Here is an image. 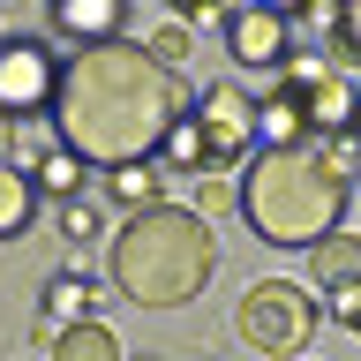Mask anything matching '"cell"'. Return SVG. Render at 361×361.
Returning <instances> with one entry per match:
<instances>
[{"label": "cell", "mask_w": 361, "mask_h": 361, "mask_svg": "<svg viewBox=\"0 0 361 361\" xmlns=\"http://www.w3.org/2000/svg\"><path fill=\"white\" fill-rule=\"evenodd\" d=\"M316 324H324V309H316V293H301L293 279H256V286L241 293V309H233L241 346H256V354H271V361L309 354Z\"/></svg>", "instance_id": "cell-4"}, {"label": "cell", "mask_w": 361, "mask_h": 361, "mask_svg": "<svg viewBox=\"0 0 361 361\" xmlns=\"http://www.w3.org/2000/svg\"><path fill=\"white\" fill-rule=\"evenodd\" d=\"M135 361H158V354H135Z\"/></svg>", "instance_id": "cell-23"}, {"label": "cell", "mask_w": 361, "mask_h": 361, "mask_svg": "<svg viewBox=\"0 0 361 361\" xmlns=\"http://www.w3.org/2000/svg\"><path fill=\"white\" fill-rule=\"evenodd\" d=\"M309 279H316L324 293L361 286V233H331L324 248H309Z\"/></svg>", "instance_id": "cell-10"}, {"label": "cell", "mask_w": 361, "mask_h": 361, "mask_svg": "<svg viewBox=\"0 0 361 361\" xmlns=\"http://www.w3.org/2000/svg\"><path fill=\"white\" fill-rule=\"evenodd\" d=\"M354 180H338L324 158L309 151H256L241 180V219L256 226V241L271 248H324L346 226Z\"/></svg>", "instance_id": "cell-3"}, {"label": "cell", "mask_w": 361, "mask_h": 361, "mask_svg": "<svg viewBox=\"0 0 361 361\" xmlns=\"http://www.w3.org/2000/svg\"><path fill=\"white\" fill-rule=\"evenodd\" d=\"M45 309L53 316H68V324H83V309H90V286L75 279V271H61V279H45ZM61 324V331H68Z\"/></svg>", "instance_id": "cell-16"}, {"label": "cell", "mask_w": 361, "mask_h": 361, "mask_svg": "<svg viewBox=\"0 0 361 361\" xmlns=\"http://www.w3.org/2000/svg\"><path fill=\"white\" fill-rule=\"evenodd\" d=\"M331 324H338V331H354V338H361V286L331 293Z\"/></svg>", "instance_id": "cell-20"}, {"label": "cell", "mask_w": 361, "mask_h": 361, "mask_svg": "<svg viewBox=\"0 0 361 361\" xmlns=\"http://www.w3.org/2000/svg\"><path fill=\"white\" fill-rule=\"evenodd\" d=\"M219 211H241V188H233L226 173H203V188H196V219L211 226Z\"/></svg>", "instance_id": "cell-18"}, {"label": "cell", "mask_w": 361, "mask_h": 361, "mask_svg": "<svg viewBox=\"0 0 361 361\" xmlns=\"http://www.w3.org/2000/svg\"><path fill=\"white\" fill-rule=\"evenodd\" d=\"M338 30V45H331V68H346V75H361V0L346 8V16L331 23Z\"/></svg>", "instance_id": "cell-17"}, {"label": "cell", "mask_w": 361, "mask_h": 361, "mask_svg": "<svg viewBox=\"0 0 361 361\" xmlns=\"http://www.w3.org/2000/svg\"><path fill=\"white\" fill-rule=\"evenodd\" d=\"M188 113V83L151 61V45L113 38L90 53H68L61 98H53V135L83 166H143L166 151L173 121Z\"/></svg>", "instance_id": "cell-1"}, {"label": "cell", "mask_w": 361, "mask_h": 361, "mask_svg": "<svg viewBox=\"0 0 361 361\" xmlns=\"http://www.w3.org/2000/svg\"><path fill=\"white\" fill-rule=\"evenodd\" d=\"M219 23L241 68H293V8H226Z\"/></svg>", "instance_id": "cell-8"}, {"label": "cell", "mask_w": 361, "mask_h": 361, "mask_svg": "<svg viewBox=\"0 0 361 361\" xmlns=\"http://www.w3.org/2000/svg\"><path fill=\"white\" fill-rule=\"evenodd\" d=\"M158 158H166V166H180V173H211V151H203V128L188 121V113L173 121V135H166V151H158Z\"/></svg>", "instance_id": "cell-14"}, {"label": "cell", "mask_w": 361, "mask_h": 361, "mask_svg": "<svg viewBox=\"0 0 361 361\" xmlns=\"http://www.w3.org/2000/svg\"><path fill=\"white\" fill-rule=\"evenodd\" d=\"M354 180H361V173H354Z\"/></svg>", "instance_id": "cell-24"}, {"label": "cell", "mask_w": 361, "mask_h": 361, "mask_svg": "<svg viewBox=\"0 0 361 361\" xmlns=\"http://www.w3.org/2000/svg\"><path fill=\"white\" fill-rule=\"evenodd\" d=\"M53 361H121V331L98 324V316H83V324H68L53 338Z\"/></svg>", "instance_id": "cell-12"}, {"label": "cell", "mask_w": 361, "mask_h": 361, "mask_svg": "<svg viewBox=\"0 0 361 361\" xmlns=\"http://www.w3.org/2000/svg\"><path fill=\"white\" fill-rule=\"evenodd\" d=\"M121 23H128V8H121V0H53V30H61V38H75V53L113 45V38H121Z\"/></svg>", "instance_id": "cell-9"}, {"label": "cell", "mask_w": 361, "mask_h": 361, "mask_svg": "<svg viewBox=\"0 0 361 361\" xmlns=\"http://www.w3.org/2000/svg\"><path fill=\"white\" fill-rule=\"evenodd\" d=\"M106 196L128 203V219H135V211H151V203H158V180H151V166H113V173H106Z\"/></svg>", "instance_id": "cell-15"}, {"label": "cell", "mask_w": 361, "mask_h": 361, "mask_svg": "<svg viewBox=\"0 0 361 361\" xmlns=\"http://www.w3.org/2000/svg\"><path fill=\"white\" fill-rule=\"evenodd\" d=\"M143 45H151V61H158V68H173V75H180V61H188V23H158Z\"/></svg>", "instance_id": "cell-19"}, {"label": "cell", "mask_w": 361, "mask_h": 361, "mask_svg": "<svg viewBox=\"0 0 361 361\" xmlns=\"http://www.w3.org/2000/svg\"><path fill=\"white\" fill-rule=\"evenodd\" d=\"M293 90H301V113H309V135H354L361 128V75H346V68H293Z\"/></svg>", "instance_id": "cell-7"}, {"label": "cell", "mask_w": 361, "mask_h": 361, "mask_svg": "<svg viewBox=\"0 0 361 361\" xmlns=\"http://www.w3.org/2000/svg\"><path fill=\"white\" fill-rule=\"evenodd\" d=\"M61 68L38 38H0V113L16 121V128H30L38 113H53V98H61Z\"/></svg>", "instance_id": "cell-5"}, {"label": "cell", "mask_w": 361, "mask_h": 361, "mask_svg": "<svg viewBox=\"0 0 361 361\" xmlns=\"http://www.w3.org/2000/svg\"><path fill=\"white\" fill-rule=\"evenodd\" d=\"M23 173L38 180V196H53V203H75V196H83V180H90V166H83L75 151H61V143H53V151H45V158H30Z\"/></svg>", "instance_id": "cell-11"}, {"label": "cell", "mask_w": 361, "mask_h": 361, "mask_svg": "<svg viewBox=\"0 0 361 361\" xmlns=\"http://www.w3.org/2000/svg\"><path fill=\"white\" fill-rule=\"evenodd\" d=\"M61 219H68V233H83V241H90V233H98V203L75 196V203H61Z\"/></svg>", "instance_id": "cell-21"}, {"label": "cell", "mask_w": 361, "mask_h": 361, "mask_svg": "<svg viewBox=\"0 0 361 361\" xmlns=\"http://www.w3.org/2000/svg\"><path fill=\"white\" fill-rule=\"evenodd\" d=\"M30 219H38V180L23 166H0V241L30 233Z\"/></svg>", "instance_id": "cell-13"}, {"label": "cell", "mask_w": 361, "mask_h": 361, "mask_svg": "<svg viewBox=\"0 0 361 361\" xmlns=\"http://www.w3.org/2000/svg\"><path fill=\"white\" fill-rule=\"evenodd\" d=\"M0 166H16V121L0 113Z\"/></svg>", "instance_id": "cell-22"}, {"label": "cell", "mask_w": 361, "mask_h": 361, "mask_svg": "<svg viewBox=\"0 0 361 361\" xmlns=\"http://www.w3.org/2000/svg\"><path fill=\"white\" fill-rule=\"evenodd\" d=\"M188 121L203 128L211 173H226V166H241V158L256 151V98H248L241 83H203L196 98H188Z\"/></svg>", "instance_id": "cell-6"}, {"label": "cell", "mask_w": 361, "mask_h": 361, "mask_svg": "<svg viewBox=\"0 0 361 361\" xmlns=\"http://www.w3.org/2000/svg\"><path fill=\"white\" fill-rule=\"evenodd\" d=\"M106 271L135 309H180L211 286L219 241L188 203H151V211L121 219V233L106 241Z\"/></svg>", "instance_id": "cell-2"}]
</instances>
